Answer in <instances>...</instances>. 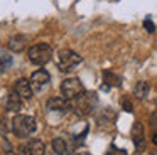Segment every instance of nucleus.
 <instances>
[{
    "label": "nucleus",
    "instance_id": "18",
    "mask_svg": "<svg viewBox=\"0 0 157 155\" xmlns=\"http://www.w3.org/2000/svg\"><path fill=\"white\" fill-rule=\"evenodd\" d=\"M122 106H123V110H125V111H128V113H130V111H133L132 103H130V101L127 100V98H123V100H122Z\"/></svg>",
    "mask_w": 157,
    "mask_h": 155
},
{
    "label": "nucleus",
    "instance_id": "17",
    "mask_svg": "<svg viewBox=\"0 0 157 155\" xmlns=\"http://www.w3.org/2000/svg\"><path fill=\"white\" fill-rule=\"evenodd\" d=\"M144 29H145L147 32H150V34L155 32V25H154V22H152L150 19H145V20H144Z\"/></svg>",
    "mask_w": 157,
    "mask_h": 155
},
{
    "label": "nucleus",
    "instance_id": "12",
    "mask_svg": "<svg viewBox=\"0 0 157 155\" xmlns=\"http://www.w3.org/2000/svg\"><path fill=\"white\" fill-rule=\"evenodd\" d=\"M132 140L135 143V147H142L145 138H144V127L140 121H135L132 127Z\"/></svg>",
    "mask_w": 157,
    "mask_h": 155
},
{
    "label": "nucleus",
    "instance_id": "1",
    "mask_svg": "<svg viewBox=\"0 0 157 155\" xmlns=\"http://www.w3.org/2000/svg\"><path fill=\"white\" fill-rule=\"evenodd\" d=\"M37 123H36V118L31 115H15L10 120V130L15 137L19 138H25L31 133H34Z\"/></svg>",
    "mask_w": 157,
    "mask_h": 155
},
{
    "label": "nucleus",
    "instance_id": "19",
    "mask_svg": "<svg viewBox=\"0 0 157 155\" xmlns=\"http://www.w3.org/2000/svg\"><path fill=\"white\" fill-rule=\"evenodd\" d=\"M152 143H154V145H157V133L152 137Z\"/></svg>",
    "mask_w": 157,
    "mask_h": 155
},
{
    "label": "nucleus",
    "instance_id": "14",
    "mask_svg": "<svg viewBox=\"0 0 157 155\" xmlns=\"http://www.w3.org/2000/svg\"><path fill=\"white\" fill-rule=\"evenodd\" d=\"M103 81H105L108 86H122V79H120V76H117L115 73H112V71L105 69L103 71Z\"/></svg>",
    "mask_w": 157,
    "mask_h": 155
},
{
    "label": "nucleus",
    "instance_id": "7",
    "mask_svg": "<svg viewBox=\"0 0 157 155\" xmlns=\"http://www.w3.org/2000/svg\"><path fill=\"white\" fill-rule=\"evenodd\" d=\"M95 103H96L95 94L86 93V91H85V93L79 96V103H78V106H76V113H78V115H83V116H85V115H88V113H91Z\"/></svg>",
    "mask_w": 157,
    "mask_h": 155
},
{
    "label": "nucleus",
    "instance_id": "10",
    "mask_svg": "<svg viewBox=\"0 0 157 155\" xmlns=\"http://www.w3.org/2000/svg\"><path fill=\"white\" fill-rule=\"evenodd\" d=\"M25 46H27V37L24 34H15L14 37H10L7 40V47L12 52H22L25 49Z\"/></svg>",
    "mask_w": 157,
    "mask_h": 155
},
{
    "label": "nucleus",
    "instance_id": "6",
    "mask_svg": "<svg viewBox=\"0 0 157 155\" xmlns=\"http://www.w3.org/2000/svg\"><path fill=\"white\" fill-rule=\"evenodd\" d=\"M46 152V145L44 142L37 140V138H32V140H29L27 143L21 145L19 147V153H27V155H42Z\"/></svg>",
    "mask_w": 157,
    "mask_h": 155
},
{
    "label": "nucleus",
    "instance_id": "9",
    "mask_svg": "<svg viewBox=\"0 0 157 155\" xmlns=\"http://www.w3.org/2000/svg\"><path fill=\"white\" fill-rule=\"evenodd\" d=\"M49 79H51V76H49V73L46 69L34 71V73H32V76H31L32 88H34V89H42V88L49 83Z\"/></svg>",
    "mask_w": 157,
    "mask_h": 155
},
{
    "label": "nucleus",
    "instance_id": "4",
    "mask_svg": "<svg viewBox=\"0 0 157 155\" xmlns=\"http://www.w3.org/2000/svg\"><path fill=\"white\" fill-rule=\"evenodd\" d=\"M85 93V86L78 78H68L61 83V94L68 100H76Z\"/></svg>",
    "mask_w": 157,
    "mask_h": 155
},
{
    "label": "nucleus",
    "instance_id": "3",
    "mask_svg": "<svg viewBox=\"0 0 157 155\" xmlns=\"http://www.w3.org/2000/svg\"><path fill=\"white\" fill-rule=\"evenodd\" d=\"M81 56H79L78 52H75V51L71 49H61L58 52V59H56V64H58L59 71H63V73H68V71H71L75 66H78L79 62H81Z\"/></svg>",
    "mask_w": 157,
    "mask_h": 155
},
{
    "label": "nucleus",
    "instance_id": "5",
    "mask_svg": "<svg viewBox=\"0 0 157 155\" xmlns=\"http://www.w3.org/2000/svg\"><path fill=\"white\" fill-rule=\"evenodd\" d=\"M46 110L48 113H59V115H66L73 110L71 103H69L68 98L64 96H58V98H51L46 104Z\"/></svg>",
    "mask_w": 157,
    "mask_h": 155
},
{
    "label": "nucleus",
    "instance_id": "11",
    "mask_svg": "<svg viewBox=\"0 0 157 155\" xmlns=\"http://www.w3.org/2000/svg\"><path fill=\"white\" fill-rule=\"evenodd\" d=\"M21 108H22V96L14 89L12 93H9L7 100H5V110L12 111V113H17Z\"/></svg>",
    "mask_w": 157,
    "mask_h": 155
},
{
    "label": "nucleus",
    "instance_id": "8",
    "mask_svg": "<svg viewBox=\"0 0 157 155\" xmlns=\"http://www.w3.org/2000/svg\"><path fill=\"white\" fill-rule=\"evenodd\" d=\"M14 89L22 96V100H31L32 94H34V88H32L31 79H25V78H21V79L15 83Z\"/></svg>",
    "mask_w": 157,
    "mask_h": 155
},
{
    "label": "nucleus",
    "instance_id": "13",
    "mask_svg": "<svg viewBox=\"0 0 157 155\" xmlns=\"http://www.w3.org/2000/svg\"><path fill=\"white\" fill-rule=\"evenodd\" d=\"M149 91H150V86L145 81H139V83L135 84V88H133V94H135L137 100H144V98L149 94Z\"/></svg>",
    "mask_w": 157,
    "mask_h": 155
},
{
    "label": "nucleus",
    "instance_id": "2",
    "mask_svg": "<svg viewBox=\"0 0 157 155\" xmlns=\"http://www.w3.org/2000/svg\"><path fill=\"white\" fill-rule=\"evenodd\" d=\"M27 57L36 66H44L52 59V47L49 44H36L27 51Z\"/></svg>",
    "mask_w": 157,
    "mask_h": 155
},
{
    "label": "nucleus",
    "instance_id": "16",
    "mask_svg": "<svg viewBox=\"0 0 157 155\" xmlns=\"http://www.w3.org/2000/svg\"><path fill=\"white\" fill-rule=\"evenodd\" d=\"M10 66H12V56H9V52H5V51H0V73H4Z\"/></svg>",
    "mask_w": 157,
    "mask_h": 155
},
{
    "label": "nucleus",
    "instance_id": "15",
    "mask_svg": "<svg viewBox=\"0 0 157 155\" xmlns=\"http://www.w3.org/2000/svg\"><path fill=\"white\" fill-rule=\"evenodd\" d=\"M52 152L54 153H68V143H66V140L64 138H54L52 140Z\"/></svg>",
    "mask_w": 157,
    "mask_h": 155
}]
</instances>
